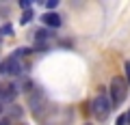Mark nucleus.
<instances>
[{
	"mask_svg": "<svg viewBox=\"0 0 130 125\" xmlns=\"http://www.w3.org/2000/svg\"><path fill=\"white\" fill-rule=\"evenodd\" d=\"M126 97H128V84L121 76H115L111 80V97H108L111 106H119L121 102H126Z\"/></svg>",
	"mask_w": 130,
	"mask_h": 125,
	"instance_id": "1",
	"label": "nucleus"
},
{
	"mask_svg": "<svg viewBox=\"0 0 130 125\" xmlns=\"http://www.w3.org/2000/svg\"><path fill=\"white\" fill-rule=\"evenodd\" d=\"M91 110H93V114L98 116V119H106L108 114H111V110H113V106H111V99L104 95V93H100L95 99L91 102Z\"/></svg>",
	"mask_w": 130,
	"mask_h": 125,
	"instance_id": "2",
	"label": "nucleus"
},
{
	"mask_svg": "<svg viewBox=\"0 0 130 125\" xmlns=\"http://www.w3.org/2000/svg\"><path fill=\"white\" fill-rule=\"evenodd\" d=\"M20 71H22V65H20L18 58L7 56V58L0 60V76H18Z\"/></svg>",
	"mask_w": 130,
	"mask_h": 125,
	"instance_id": "3",
	"label": "nucleus"
},
{
	"mask_svg": "<svg viewBox=\"0 0 130 125\" xmlns=\"http://www.w3.org/2000/svg\"><path fill=\"white\" fill-rule=\"evenodd\" d=\"M15 95H18V86L15 84H7V82L0 84V102H13Z\"/></svg>",
	"mask_w": 130,
	"mask_h": 125,
	"instance_id": "4",
	"label": "nucleus"
},
{
	"mask_svg": "<svg viewBox=\"0 0 130 125\" xmlns=\"http://www.w3.org/2000/svg\"><path fill=\"white\" fill-rule=\"evenodd\" d=\"M41 19H43V24L50 26V28H59L61 26V15L59 13H46V15H41Z\"/></svg>",
	"mask_w": 130,
	"mask_h": 125,
	"instance_id": "5",
	"label": "nucleus"
},
{
	"mask_svg": "<svg viewBox=\"0 0 130 125\" xmlns=\"http://www.w3.org/2000/svg\"><path fill=\"white\" fill-rule=\"evenodd\" d=\"M52 37V33H48V30H37V33H35V43H37V45H46V41L48 39Z\"/></svg>",
	"mask_w": 130,
	"mask_h": 125,
	"instance_id": "6",
	"label": "nucleus"
},
{
	"mask_svg": "<svg viewBox=\"0 0 130 125\" xmlns=\"http://www.w3.org/2000/svg\"><path fill=\"white\" fill-rule=\"evenodd\" d=\"M30 54V50H28V47H18V50H15V54H13V58H20V56H28Z\"/></svg>",
	"mask_w": 130,
	"mask_h": 125,
	"instance_id": "7",
	"label": "nucleus"
},
{
	"mask_svg": "<svg viewBox=\"0 0 130 125\" xmlns=\"http://www.w3.org/2000/svg\"><path fill=\"white\" fill-rule=\"evenodd\" d=\"M30 19H32V11L26 9V11H24V15H22V19H20V24H28Z\"/></svg>",
	"mask_w": 130,
	"mask_h": 125,
	"instance_id": "8",
	"label": "nucleus"
},
{
	"mask_svg": "<svg viewBox=\"0 0 130 125\" xmlns=\"http://www.w3.org/2000/svg\"><path fill=\"white\" fill-rule=\"evenodd\" d=\"M13 33V26H11V24H5V26L0 28V35H11Z\"/></svg>",
	"mask_w": 130,
	"mask_h": 125,
	"instance_id": "9",
	"label": "nucleus"
},
{
	"mask_svg": "<svg viewBox=\"0 0 130 125\" xmlns=\"http://www.w3.org/2000/svg\"><path fill=\"white\" fill-rule=\"evenodd\" d=\"M56 5H59V0H48V2H46V7H48V9H50V11L54 9Z\"/></svg>",
	"mask_w": 130,
	"mask_h": 125,
	"instance_id": "10",
	"label": "nucleus"
},
{
	"mask_svg": "<svg viewBox=\"0 0 130 125\" xmlns=\"http://www.w3.org/2000/svg\"><path fill=\"white\" fill-rule=\"evenodd\" d=\"M126 76H128V82L126 84H130V60H126Z\"/></svg>",
	"mask_w": 130,
	"mask_h": 125,
	"instance_id": "11",
	"label": "nucleus"
},
{
	"mask_svg": "<svg viewBox=\"0 0 130 125\" xmlns=\"http://www.w3.org/2000/svg\"><path fill=\"white\" fill-rule=\"evenodd\" d=\"M115 125H126V116L121 114V116H117V123Z\"/></svg>",
	"mask_w": 130,
	"mask_h": 125,
	"instance_id": "12",
	"label": "nucleus"
},
{
	"mask_svg": "<svg viewBox=\"0 0 130 125\" xmlns=\"http://www.w3.org/2000/svg\"><path fill=\"white\" fill-rule=\"evenodd\" d=\"M124 116H126V125H130V110H128V112H126V114H124Z\"/></svg>",
	"mask_w": 130,
	"mask_h": 125,
	"instance_id": "13",
	"label": "nucleus"
},
{
	"mask_svg": "<svg viewBox=\"0 0 130 125\" xmlns=\"http://www.w3.org/2000/svg\"><path fill=\"white\" fill-rule=\"evenodd\" d=\"M2 110H5V106H2V104H0V114H2Z\"/></svg>",
	"mask_w": 130,
	"mask_h": 125,
	"instance_id": "14",
	"label": "nucleus"
},
{
	"mask_svg": "<svg viewBox=\"0 0 130 125\" xmlns=\"http://www.w3.org/2000/svg\"><path fill=\"white\" fill-rule=\"evenodd\" d=\"M85 125H91V123H85Z\"/></svg>",
	"mask_w": 130,
	"mask_h": 125,
	"instance_id": "15",
	"label": "nucleus"
},
{
	"mask_svg": "<svg viewBox=\"0 0 130 125\" xmlns=\"http://www.w3.org/2000/svg\"><path fill=\"white\" fill-rule=\"evenodd\" d=\"M22 125H24V123H22Z\"/></svg>",
	"mask_w": 130,
	"mask_h": 125,
	"instance_id": "16",
	"label": "nucleus"
}]
</instances>
